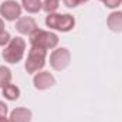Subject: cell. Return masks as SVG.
<instances>
[{
    "label": "cell",
    "mask_w": 122,
    "mask_h": 122,
    "mask_svg": "<svg viewBox=\"0 0 122 122\" xmlns=\"http://www.w3.org/2000/svg\"><path fill=\"white\" fill-rule=\"evenodd\" d=\"M58 36L53 31L37 29L30 34V44L31 47H38L44 50H51L58 46Z\"/></svg>",
    "instance_id": "6da1fadb"
},
{
    "label": "cell",
    "mask_w": 122,
    "mask_h": 122,
    "mask_svg": "<svg viewBox=\"0 0 122 122\" xmlns=\"http://www.w3.org/2000/svg\"><path fill=\"white\" fill-rule=\"evenodd\" d=\"M26 53V41L21 37H14L3 50V60L9 64H17Z\"/></svg>",
    "instance_id": "7a4b0ae2"
},
{
    "label": "cell",
    "mask_w": 122,
    "mask_h": 122,
    "mask_svg": "<svg viewBox=\"0 0 122 122\" xmlns=\"http://www.w3.org/2000/svg\"><path fill=\"white\" fill-rule=\"evenodd\" d=\"M46 24L47 27L53 30H58L62 33L72 30L75 26V19L71 14H58V13H50L46 17Z\"/></svg>",
    "instance_id": "3957f363"
},
{
    "label": "cell",
    "mask_w": 122,
    "mask_h": 122,
    "mask_svg": "<svg viewBox=\"0 0 122 122\" xmlns=\"http://www.w3.org/2000/svg\"><path fill=\"white\" fill-rule=\"evenodd\" d=\"M46 57H47V50L31 47L26 60V71L29 74H36L40 70H43L46 65Z\"/></svg>",
    "instance_id": "277c9868"
},
{
    "label": "cell",
    "mask_w": 122,
    "mask_h": 122,
    "mask_svg": "<svg viewBox=\"0 0 122 122\" xmlns=\"http://www.w3.org/2000/svg\"><path fill=\"white\" fill-rule=\"evenodd\" d=\"M71 61V53L68 48L60 47L53 50V53L50 54V65L53 67V70L56 71H62L70 65Z\"/></svg>",
    "instance_id": "5b68a950"
},
{
    "label": "cell",
    "mask_w": 122,
    "mask_h": 122,
    "mask_svg": "<svg viewBox=\"0 0 122 122\" xmlns=\"http://www.w3.org/2000/svg\"><path fill=\"white\" fill-rule=\"evenodd\" d=\"M0 16L7 21L19 20L21 16V4H19L16 0H4L0 4Z\"/></svg>",
    "instance_id": "8992f818"
},
{
    "label": "cell",
    "mask_w": 122,
    "mask_h": 122,
    "mask_svg": "<svg viewBox=\"0 0 122 122\" xmlns=\"http://www.w3.org/2000/svg\"><path fill=\"white\" fill-rule=\"evenodd\" d=\"M33 84H34V88L38 90V91H44V90H48L51 88L54 84H56V78L51 72L48 71H40V72H36L34 77H33Z\"/></svg>",
    "instance_id": "52a82bcc"
},
{
    "label": "cell",
    "mask_w": 122,
    "mask_h": 122,
    "mask_svg": "<svg viewBox=\"0 0 122 122\" xmlns=\"http://www.w3.org/2000/svg\"><path fill=\"white\" fill-rule=\"evenodd\" d=\"M37 23L33 17H20L16 21V30L19 31L20 34H29L30 36L34 30H37Z\"/></svg>",
    "instance_id": "ba28073f"
},
{
    "label": "cell",
    "mask_w": 122,
    "mask_h": 122,
    "mask_svg": "<svg viewBox=\"0 0 122 122\" xmlns=\"http://www.w3.org/2000/svg\"><path fill=\"white\" fill-rule=\"evenodd\" d=\"M107 26L114 33H122V11L119 10L111 11L107 19Z\"/></svg>",
    "instance_id": "9c48e42d"
},
{
    "label": "cell",
    "mask_w": 122,
    "mask_h": 122,
    "mask_svg": "<svg viewBox=\"0 0 122 122\" xmlns=\"http://www.w3.org/2000/svg\"><path fill=\"white\" fill-rule=\"evenodd\" d=\"M31 118H33V114H31L30 109L20 107V108H14L10 112L9 121L10 122H30Z\"/></svg>",
    "instance_id": "30bf717a"
},
{
    "label": "cell",
    "mask_w": 122,
    "mask_h": 122,
    "mask_svg": "<svg viewBox=\"0 0 122 122\" xmlns=\"http://www.w3.org/2000/svg\"><path fill=\"white\" fill-rule=\"evenodd\" d=\"M1 94H3V97L6 98V99H9V101H16V99H19V97H20V88L17 87V85H14V84H7L6 87H3L1 88Z\"/></svg>",
    "instance_id": "8fae6325"
},
{
    "label": "cell",
    "mask_w": 122,
    "mask_h": 122,
    "mask_svg": "<svg viewBox=\"0 0 122 122\" xmlns=\"http://www.w3.org/2000/svg\"><path fill=\"white\" fill-rule=\"evenodd\" d=\"M21 7L27 13H38L43 10V1L41 0H21Z\"/></svg>",
    "instance_id": "7c38bea8"
},
{
    "label": "cell",
    "mask_w": 122,
    "mask_h": 122,
    "mask_svg": "<svg viewBox=\"0 0 122 122\" xmlns=\"http://www.w3.org/2000/svg\"><path fill=\"white\" fill-rule=\"evenodd\" d=\"M11 71L9 67H4V65H0V88L6 87L7 84L11 82Z\"/></svg>",
    "instance_id": "4fadbf2b"
},
{
    "label": "cell",
    "mask_w": 122,
    "mask_h": 122,
    "mask_svg": "<svg viewBox=\"0 0 122 122\" xmlns=\"http://www.w3.org/2000/svg\"><path fill=\"white\" fill-rule=\"evenodd\" d=\"M58 6H60V3H58V0H44L43 1V10L46 11V13H56V10L58 9Z\"/></svg>",
    "instance_id": "5bb4252c"
},
{
    "label": "cell",
    "mask_w": 122,
    "mask_h": 122,
    "mask_svg": "<svg viewBox=\"0 0 122 122\" xmlns=\"http://www.w3.org/2000/svg\"><path fill=\"white\" fill-rule=\"evenodd\" d=\"M10 41H11V36L9 34V31H1L0 33V47H6Z\"/></svg>",
    "instance_id": "9a60e30c"
},
{
    "label": "cell",
    "mask_w": 122,
    "mask_h": 122,
    "mask_svg": "<svg viewBox=\"0 0 122 122\" xmlns=\"http://www.w3.org/2000/svg\"><path fill=\"white\" fill-rule=\"evenodd\" d=\"M121 3L122 0H104L105 7H108V9H118L121 6Z\"/></svg>",
    "instance_id": "2e32d148"
},
{
    "label": "cell",
    "mask_w": 122,
    "mask_h": 122,
    "mask_svg": "<svg viewBox=\"0 0 122 122\" xmlns=\"http://www.w3.org/2000/svg\"><path fill=\"white\" fill-rule=\"evenodd\" d=\"M7 112H9V108H7V104L0 101V117H7Z\"/></svg>",
    "instance_id": "e0dca14e"
},
{
    "label": "cell",
    "mask_w": 122,
    "mask_h": 122,
    "mask_svg": "<svg viewBox=\"0 0 122 122\" xmlns=\"http://www.w3.org/2000/svg\"><path fill=\"white\" fill-rule=\"evenodd\" d=\"M62 1H64V4H65L68 9H74V7H77V6L80 4L78 0H62Z\"/></svg>",
    "instance_id": "ac0fdd59"
},
{
    "label": "cell",
    "mask_w": 122,
    "mask_h": 122,
    "mask_svg": "<svg viewBox=\"0 0 122 122\" xmlns=\"http://www.w3.org/2000/svg\"><path fill=\"white\" fill-rule=\"evenodd\" d=\"M1 31H4V20L0 17V33H1Z\"/></svg>",
    "instance_id": "d6986e66"
},
{
    "label": "cell",
    "mask_w": 122,
    "mask_h": 122,
    "mask_svg": "<svg viewBox=\"0 0 122 122\" xmlns=\"http://www.w3.org/2000/svg\"><path fill=\"white\" fill-rule=\"evenodd\" d=\"M0 122H10L7 117H0Z\"/></svg>",
    "instance_id": "ffe728a7"
},
{
    "label": "cell",
    "mask_w": 122,
    "mask_h": 122,
    "mask_svg": "<svg viewBox=\"0 0 122 122\" xmlns=\"http://www.w3.org/2000/svg\"><path fill=\"white\" fill-rule=\"evenodd\" d=\"M78 1H80V4H81V3H87L88 0H78Z\"/></svg>",
    "instance_id": "44dd1931"
},
{
    "label": "cell",
    "mask_w": 122,
    "mask_h": 122,
    "mask_svg": "<svg viewBox=\"0 0 122 122\" xmlns=\"http://www.w3.org/2000/svg\"><path fill=\"white\" fill-rule=\"evenodd\" d=\"M99 1H104V0H99Z\"/></svg>",
    "instance_id": "7402d4cb"
}]
</instances>
